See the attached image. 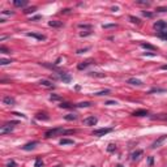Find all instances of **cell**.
Returning a JSON list of instances; mask_svg holds the SVG:
<instances>
[{
    "label": "cell",
    "instance_id": "6da1fadb",
    "mask_svg": "<svg viewBox=\"0 0 167 167\" xmlns=\"http://www.w3.org/2000/svg\"><path fill=\"white\" fill-rule=\"evenodd\" d=\"M64 134V129L63 128H54V129H50L44 133V137L46 138H51V137H56V136H63Z\"/></svg>",
    "mask_w": 167,
    "mask_h": 167
},
{
    "label": "cell",
    "instance_id": "7a4b0ae2",
    "mask_svg": "<svg viewBox=\"0 0 167 167\" xmlns=\"http://www.w3.org/2000/svg\"><path fill=\"white\" fill-rule=\"evenodd\" d=\"M110 132H112V128H99V129H94L92 134L93 136H97V137H102V136L107 134Z\"/></svg>",
    "mask_w": 167,
    "mask_h": 167
},
{
    "label": "cell",
    "instance_id": "3957f363",
    "mask_svg": "<svg viewBox=\"0 0 167 167\" xmlns=\"http://www.w3.org/2000/svg\"><path fill=\"white\" fill-rule=\"evenodd\" d=\"M154 29L159 30V32H164V30H167V22L166 21H157V22H154Z\"/></svg>",
    "mask_w": 167,
    "mask_h": 167
},
{
    "label": "cell",
    "instance_id": "277c9868",
    "mask_svg": "<svg viewBox=\"0 0 167 167\" xmlns=\"http://www.w3.org/2000/svg\"><path fill=\"white\" fill-rule=\"evenodd\" d=\"M12 131H13V125H11L9 123H5L4 125H2V128H0V133H2V134L11 133Z\"/></svg>",
    "mask_w": 167,
    "mask_h": 167
},
{
    "label": "cell",
    "instance_id": "5b68a950",
    "mask_svg": "<svg viewBox=\"0 0 167 167\" xmlns=\"http://www.w3.org/2000/svg\"><path fill=\"white\" fill-rule=\"evenodd\" d=\"M97 121H98V119H97L95 116H89V118H85V119H84L82 123L85 124V125H95Z\"/></svg>",
    "mask_w": 167,
    "mask_h": 167
},
{
    "label": "cell",
    "instance_id": "8992f818",
    "mask_svg": "<svg viewBox=\"0 0 167 167\" xmlns=\"http://www.w3.org/2000/svg\"><path fill=\"white\" fill-rule=\"evenodd\" d=\"M166 140H167V136H166V134L161 136V137H159L158 140H155V141L153 142V145H151V148H153V149H155V148H158V146H161V145H162V142H163V141H166Z\"/></svg>",
    "mask_w": 167,
    "mask_h": 167
},
{
    "label": "cell",
    "instance_id": "52a82bcc",
    "mask_svg": "<svg viewBox=\"0 0 167 167\" xmlns=\"http://www.w3.org/2000/svg\"><path fill=\"white\" fill-rule=\"evenodd\" d=\"M38 145V141H33V142H27L26 145H24L22 146V150H26V151H29V150H33L35 146Z\"/></svg>",
    "mask_w": 167,
    "mask_h": 167
},
{
    "label": "cell",
    "instance_id": "ba28073f",
    "mask_svg": "<svg viewBox=\"0 0 167 167\" xmlns=\"http://www.w3.org/2000/svg\"><path fill=\"white\" fill-rule=\"evenodd\" d=\"M133 116H146V115H149V111L148 110H136L133 114H132Z\"/></svg>",
    "mask_w": 167,
    "mask_h": 167
},
{
    "label": "cell",
    "instance_id": "9c48e42d",
    "mask_svg": "<svg viewBox=\"0 0 167 167\" xmlns=\"http://www.w3.org/2000/svg\"><path fill=\"white\" fill-rule=\"evenodd\" d=\"M26 35H27V37H33V38H35V39H38V41H44V39H46V37H44L43 34H37V33H26Z\"/></svg>",
    "mask_w": 167,
    "mask_h": 167
},
{
    "label": "cell",
    "instance_id": "30bf717a",
    "mask_svg": "<svg viewBox=\"0 0 167 167\" xmlns=\"http://www.w3.org/2000/svg\"><path fill=\"white\" fill-rule=\"evenodd\" d=\"M3 102H4V104H8V106H13L14 103H16L14 98H12V97H4Z\"/></svg>",
    "mask_w": 167,
    "mask_h": 167
},
{
    "label": "cell",
    "instance_id": "8fae6325",
    "mask_svg": "<svg viewBox=\"0 0 167 167\" xmlns=\"http://www.w3.org/2000/svg\"><path fill=\"white\" fill-rule=\"evenodd\" d=\"M35 119H38V120H48L50 116L47 115L46 112H39V114H37V115H35Z\"/></svg>",
    "mask_w": 167,
    "mask_h": 167
},
{
    "label": "cell",
    "instance_id": "7c38bea8",
    "mask_svg": "<svg viewBox=\"0 0 167 167\" xmlns=\"http://www.w3.org/2000/svg\"><path fill=\"white\" fill-rule=\"evenodd\" d=\"M141 155H142V150H136V151H133V153L131 154V157H132L133 161H137V159H140Z\"/></svg>",
    "mask_w": 167,
    "mask_h": 167
},
{
    "label": "cell",
    "instance_id": "4fadbf2b",
    "mask_svg": "<svg viewBox=\"0 0 167 167\" xmlns=\"http://www.w3.org/2000/svg\"><path fill=\"white\" fill-rule=\"evenodd\" d=\"M13 4L16 7H18V8H22V7L27 5V0H14Z\"/></svg>",
    "mask_w": 167,
    "mask_h": 167
},
{
    "label": "cell",
    "instance_id": "5bb4252c",
    "mask_svg": "<svg viewBox=\"0 0 167 167\" xmlns=\"http://www.w3.org/2000/svg\"><path fill=\"white\" fill-rule=\"evenodd\" d=\"M39 84H41L42 86H44V88H50V89L54 88V84H52L51 81H47V80H41Z\"/></svg>",
    "mask_w": 167,
    "mask_h": 167
},
{
    "label": "cell",
    "instance_id": "9a60e30c",
    "mask_svg": "<svg viewBox=\"0 0 167 167\" xmlns=\"http://www.w3.org/2000/svg\"><path fill=\"white\" fill-rule=\"evenodd\" d=\"M127 82H128V84H131V85H136V86L142 85V81H141V80H138V78H129Z\"/></svg>",
    "mask_w": 167,
    "mask_h": 167
},
{
    "label": "cell",
    "instance_id": "2e32d148",
    "mask_svg": "<svg viewBox=\"0 0 167 167\" xmlns=\"http://www.w3.org/2000/svg\"><path fill=\"white\" fill-rule=\"evenodd\" d=\"M92 64V60H86V62H82V63H80L78 65H77V68L80 71H82V69H85V68L88 67V65H90Z\"/></svg>",
    "mask_w": 167,
    "mask_h": 167
},
{
    "label": "cell",
    "instance_id": "e0dca14e",
    "mask_svg": "<svg viewBox=\"0 0 167 167\" xmlns=\"http://www.w3.org/2000/svg\"><path fill=\"white\" fill-rule=\"evenodd\" d=\"M153 120H167V114H159V115H153Z\"/></svg>",
    "mask_w": 167,
    "mask_h": 167
},
{
    "label": "cell",
    "instance_id": "ac0fdd59",
    "mask_svg": "<svg viewBox=\"0 0 167 167\" xmlns=\"http://www.w3.org/2000/svg\"><path fill=\"white\" fill-rule=\"evenodd\" d=\"M48 25L52 26V27H62L63 26V22L62 21H50Z\"/></svg>",
    "mask_w": 167,
    "mask_h": 167
},
{
    "label": "cell",
    "instance_id": "d6986e66",
    "mask_svg": "<svg viewBox=\"0 0 167 167\" xmlns=\"http://www.w3.org/2000/svg\"><path fill=\"white\" fill-rule=\"evenodd\" d=\"M74 141L69 140V138H62L60 140V145H73Z\"/></svg>",
    "mask_w": 167,
    "mask_h": 167
},
{
    "label": "cell",
    "instance_id": "ffe728a7",
    "mask_svg": "<svg viewBox=\"0 0 167 167\" xmlns=\"http://www.w3.org/2000/svg\"><path fill=\"white\" fill-rule=\"evenodd\" d=\"M90 106H93L92 102H80L77 104H74V107H90Z\"/></svg>",
    "mask_w": 167,
    "mask_h": 167
},
{
    "label": "cell",
    "instance_id": "44dd1931",
    "mask_svg": "<svg viewBox=\"0 0 167 167\" xmlns=\"http://www.w3.org/2000/svg\"><path fill=\"white\" fill-rule=\"evenodd\" d=\"M59 107L60 108H72V107H74V104L68 103V102H62V103L59 104Z\"/></svg>",
    "mask_w": 167,
    "mask_h": 167
},
{
    "label": "cell",
    "instance_id": "7402d4cb",
    "mask_svg": "<svg viewBox=\"0 0 167 167\" xmlns=\"http://www.w3.org/2000/svg\"><path fill=\"white\" fill-rule=\"evenodd\" d=\"M141 47L146 48V50H151V51H155L157 50V47H154L153 44H150V43H141Z\"/></svg>",
    "mask_w": 167,
    "mask_h": 167
},
{
    "label": "cell",
    "instance_id": "603a6c76",
    "mask_svg": "<svg viewBox=\"0 0 167 167\" xmlns=\"http://www.w3.org/2000/svg\"><path fill=\"white\" fill-rule=\"evenodd\" d=\"M60 78H62L64 82H71V76H69V74H67V73H62Z\"/></svg>",
    "mask_w": 167,
    "mask_h": 167
},
{
    "label": "cell",
    "instance_id": "cb8c5ba5",
    "mask_svg": "<svg viewBox=\"0 0 167 167\" xmlns=\"http://www.w3.org/2000/svg\"><path fill=\"white\" fill-rule=\"evenodd\" d=\"M64 119L65 120H76L77 119V115H74V114H68V115H64Z\"/></svg>",
    "mask_w": 167,
    "mask_h": 167
},
{
    "label": "cell",
    "instance_id": "d4e9b609",
    "mask_svg": "<svg viewBox=\"0 0 167 167\" xmlns=\"http://www.w3.org/2000/svg\"><path fill=\"white\" fill-rule=\"evenodd\" d=\"M35 11H37V7H32V8H26L24 11V13L25 14H30V13H34Z\"/></svg>",
    "mask_w": 167,
    "mask_h": 167
},
{
    "label": "cell",
    "instance_id": "484cf974",
    "mask_svg": "<svg viewBox=\"0 0 167 167\" xmlns=\"http://www.w3.org/2000/svg\"><path fill=\"white\" fill-rule=\"evenodd\" d=\"M90 76H92V77H104V73H98V72H90L89 73Z\"/></svg>",
    "mask_w": 167,
    "mask_h": 167
},
{
    "label": "cell",
    "instance_id": "4316f807",
    "mask_svg": "<svg viewBox=\"0 0 167 167\" xmlns=\"http://www.w3.org/2000/svg\"><path fill=\"white\" fill-rule=\"evenodd\" d=\"M111 92L108 89H106V90H102V92H98V93H95L94 95H107V94H110Z\"/></svg>",
    "mask_w": 167,
    "mask_h": 167
},
{
    "label": "cell",
    "instance_id": "83f0119b",
    "mask_svg": "<svg viewBox=\"0 0 167 167\" xmlns=\"http://www.w3.org/2000/svg\"><path fill=\"white\" fill-rule=\"evenodd\" d=\"M158 37L162 38V39H164V41H167V32H159L158 33Z\"/></svg>",
    "mask_w": 167,
    "mask_h": 167
},
{
    "label": "cell",
    "instance_id": "f1b7e54d",
    "mask_svg": "<svg viewBox=\"0 0 167 167\" xmlns=\"http://www.w3.org/2000/svg\"><path fill=\"white\" fill-rule=\"evenodd\" d=\"M60 99H62V97L58 95V94H52L50 97V101H60Z\"/></svg>",
    "mask_w": 167,
    "mask_h": 167
},
{
    "label": "cell",
    "instance_id": "f546056e",
    "mask_svg": "<svg viewBox=\"0 0 167 167\" xmlns=\"http://www.w3.org/2000/svg\"><path fill=\"white\" fill-rule=\"evenodd\" d=\"M142 14H144L145 17H148V18L154 17V13H151V12H146V11H142Z\"/></svg>",
    "mask_w": 167,
    "mask_h": 167
},
{
    "label": "cell",
    "instance_id": "4dcf8cb0",
    "mask_svg": "<svg viewBox=\"0 0 167 167\" xmlns=\"http://www.w3.org/2000/svg\"><path fill=\"white\" fill-rule=\"evenodd\" d=\"M116 150V145H114V144H110V145L107 146V151H110V153H112V151Z\"/></svg>",
    "mask_w": 167,
    "mask_h": 167
},
{
    "label": "cell",
    "instance_id": "1f68e13d",
    "mask_svg": "<svg viewBox=\"0 0 167 167\" xmlns=\"http://www.w3.org/2000/svg\"><path fill=\"white\" fill-rule=\"evenodd\" d=\"M35 167H43V161L41 158H37V161H35Z\"/></svg>",
    "mask_w": 167,
    "mask_h": 167
},
{
    "label": "cell",
    "instance_id": "d6a6232c",
    "mask_svg": "<svg viewBox=\"0 0 167 167\" xmlns=\"http://www.w3.org/2000/svg\"><path fill=\"white\" fill-rule=\"evenodd\" d=\"M129 20H131V22H133V24H140V18L134 17V16H129Z\"/></svg>",
    "mask_w": 167,
    "mask_h": 167
},
{
    "label": "cell",
    "instance_id": "836d02e7",
    "mask_svg": "<svg viewBox=\"0 0 167 167\" xmlns=\"http://www.w3.org/2000/svg\"><path fill=\"white\" fill-rule=\"evenodd\" d=\"M164 92H166L164 89H151L149 93L151 94V93H164Z\"/></svg>",
    "mask_w": 167,
    "mask_h": 167
},
{
    "label": "cell",
    "instance_id": "e575fe53",
    "mask_svg": "<svg viewBox=\"0 0 167 167\" xmlns=\"http://www.w3.org/2000/svg\"><path fill=\"white\" fill-rule=\"evenodd\" d=\"M12 63V60H8V59H0V64L2 65H7V64H9Z\"/></svg>",
    "mask_w": 167,
    "mask_h": 167
},
{
    "label": "cell",
    "instance_id": "d590c367",
    "mask_svg": "<svg viewBox=\"0 0 167 167\" xmlns=\"http://www.w3.org/2000/svg\"><path fill=\"white\" fill-rule=\"evenodd\" d=\"M136 4H141V5H150L149 2H144V0H136Z\"/></svg>",
    "mask_w": 167,
    "mask_h": 167
},
{
    "label": "cell",
    "instance_id": "8d00e7d4",
    "mask_svg": "<svg viewBox=\"0 0 167 167\" xmlns=\"http://www.w3.org/2000/svg\"><path fill=\"white\" fill-rule=\"evenodd\" d=\"M102 27L103 29H111V27H116V25L115 24H104Z\"/></svg>",
    "mask_w": 167,
    "mask_h": 167
},
{
    "label": "cell",
    "instance_id": "74e56055",
    "mask_svg": "<svg viewBox=\"0 0 167 167\" xmlns=\"http://www.w3.org/2000/svg\"><path fill=\"white\" fill-rule=\"evenodd\" d=\"M7 167H17V163L14 161H9L8 163H7Z\"/></svg>",
    "mask_w": 167,
    "mask_h": 167
},
{
    "label": "cell",
    "instance_id": "f35d334b",
    "mask_svg": "<svg viewBox=\"0 0 167 167\" xmlns=\"http://www.w3.org/2000/svg\"><path fill=\"white\" fill-rule=\"evenodd\" d=\"M0 52H3V54H11V51L8 50V48H5V47H0Z\"/></svg>",
    "mask_w": 167,
    "mask_h": 167
},
{
    "label": "cell",
    "instance_id": "ab89813d",
    "mask_svg": "<svg viewBox=\"0 0 167 167\" xmlns=\"http://www.w3.org/2000/svg\"><path fill=\"white\" fill-rule=\"evenodd\" d=\"M80 29H92V25H85V24H80L78 25Z\"/></svg>",
    "mask_w": 167,
    "mask_h": 167
},
{
    "label": "cell",
    "instance_id": "60d3db41",
    "mask_svg": "<svg viewBox=\"0 0 167 167\" xmlns=\"http://www.w3.org/2000/svg\"><path fill=\"white\" fill-rule=\"evenodd\" d=\"M157 12H167V7H159V8L155 9Z\"/></svg>",
    "mask_w": 167,
    "mask_h": 167
},
{
    "label": "cell",
    "instance_id": "b9f144b4",
    "mask_svg": "<svg viewBox=\"0 0 167 167\" xmlns=\"http://www.w3.org/2000/svg\"><path fill=\"white\" fill-rule=\"evenodd\" d=\"M144 56H157V54H154V52H144Z\"/></svg>",
    "mask_w": 167,
    "mask_h": 167
},
{
    "label": "cell",
    "instance_id": "7bdbcfd3",
    "mask_svg": "<svg viewBox=\"0 0 167 167\" xmlns=\"http://www.w3.org/2000/svg\"><path fill=\"white\" fill-rule=\"evenodd\" d=\"M90 34H92V32H90V30H89V32H85V33H84V32H82V33H80V35H81V37H88V35H90Z\"/></svg>",
    "mask_w": 167,
    "mask_h": 167
},
{
    "label": "cell",
    "instance_id": "ee69618b",
    "mask_svg": "<svg viewBox=\"0 0 167 167\" xmlns=\"http://www.w3.org/2000/svg\"><path fill=\"white\" fill-rule=\"evenodd\" d=\"M106 104H107V106H112V104H116V101H107V102H106Z\"/></svg>",
    "mask_w": 167,
    "mask_h": 167
},
{
    "label": "cell",
    "instance_id": "f6af8a7d",
    "mask_svg": "<svg viewBox=\"0 0 167 167\" xmlns=\"http://www.w3.org/2000/svg\"><path fill=\"white\" fill-rule=\"evenodd\" d=\"M39 18H41V16H35V17L30 18V21H37V20H39Z\"/></svg>",
    "mask_w": 167,
    "mask_h": 167
},
{
    "label": "cell",
    "instance_id": "bcb514c9",
    "mask_svg": "<svg viewBox=\"0 0 167 167\" xmlns=\"http://www.w3.org/2000/svg\"><path fill=\"white\" fill-rule=\"evenodd\" d=\"M153 161H154L153 157H150V158H149V166H153Z\"/></svg>",
    "mask_w": 167,
    "mask_h": 167
},
{
    "label": "cell",
    "instance_id": "7dc6e473",
    "mask_svg": "<svg viewBox=\"0 0 167 167\" xmlns=\"http://www.w3.org/2000/svg\"><path fill=\"white\" fill-rule=\"evenodd\" d=\"M13 115H17V116H22V118H25V115H24V114H18V112H14Z\"/></svg>",
    "mask_w": 167,
    "mask_h": 167
},
{
    "label": "cell",
    "instance_id": "c3c4849f",
    "mask_svg": "<svg viewBox=\"0 0 167 167\" xmlns=\"http://www.w3.org/2000/svg\"><path fill=\"white\" fill-rule=\"evenodd\" d=\"M69 11H71L69 8H65V9H63V11H62V13H68V12H69Z\"/></svg>",
    "mask_w": 167,
    "mask_h": 167
},
{
    "label": "cell",
    "instance_id": "681fc988",
    "mask_svg": "<svg viewBox=\"0 0 167 167\" xmlns=\"http://www.w3.org/2000/svg\"><path fill=\"white\" fill-rule=\"evenodd\" d=\"M112 11L116 12V11H119V8H118V7H112Z\"/></svg>",
    "mask_w": 167,
    "mask_h": 167
},
{
    "label": "cell",
    "instance_id": "f907efd6",
    "mask_svg": "<svg viewBox=\"0 0 167 167\" xmlns=\"http://www.w3.org/2000/svg\"><path fill=\"white\" fill-rule=\"evenodd\" d=\"M161 69H167V65H162V67H161Z\"/></svg>",
    "mask_w": 167,
    "mask_h": 167
},
{
    "label": "cell",
    "instance_id": "816d5d0a",
    "mask_svg": "<svg viewBox=\"0 0 167 167\" xmlns=\"http://www.w3.org/2000/svg\"><path fill=\"white\" fill-rule=\"evenodd\" d=\"M118 167H123V166H121V164H118Z\"/></svg>",
    "mask_w": 167,
    "mask_h": 167
}]
</instances>
